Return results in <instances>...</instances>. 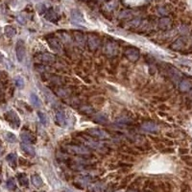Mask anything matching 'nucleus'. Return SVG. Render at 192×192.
Instances as JSON below:
<instances>
[{
    "mask_svg": "<svg viewBox=\"0 0 192 192\" xmlns=\"http://www.w3.org/2000/svg\"><path fill=\"white\" fill-rule=\"evenodd\" d=\"M65 150L67 152L68 154L71 155H90V151L87 149V147L83 146V145H73V144H69L66 145L65 147Z\"/></svg>",
    "mask_w": 192,
    "mask_h": 192,
    "instance_id": "nucleus-1",
    "label": "nucleus"
},
{
    "mask_svg": "<svg viewBox=\"0 0 192 192\" xmlns=\"http://www.w3.org/2000/svg\"><path fill=\"white\" fill-rule=\"evenodd\" d=\"M4 117H5V119L10 123V125L14 127V129H17L19 125H20V119H19L18 115L16 114V111H9L4 114Z\"/></svg>",
    "mask_w": 192,
    "mask_h": 192,
    "instance_id": "nucleus-2",
    "label": "nucleus"
},
{
    "mask_svg": "<svg viewBox=\"0 0 192 192\" xmlns=\"http://www.w3.org/2000/svg\"><path fill=\"white\" fill-rule=\"evenodd\" d=\"M70 20L72 24L78 25V26H82L86 24V20L83 17V14L80 11H78V10H72L71 11Z\"/></svg>",
    "mask_w": 192,
    "mask_h": 192,
    "instance_id": "nucleus-3",
    "label": "nucleus"
},
{
    "mask_svg": "<svg viewBox=\"0 0 192 192\" xmlns=\"http://www.w3.org/2000/svg\"><path fill=\"white\" fill-rule=\"evenodd\" d=\"M25 43L22 41V39H19V41L17 42L16 45V54H17V59L18 62H22L24 57H25Z\"/></svg>",
    "mask_w": 192,
    "mask_h": 192,
    "instance_id": "nucleus-4",
    "label": "nucleus"
},
{
    "mask_svg": "<svg viewBox=\"0 0 192 192\" xmlns=\"http://www.w3.org/2000/svg\"><path fill=\"white\" fill-rule=\"evenodd\" d=\"M35 60L41 63H53L55 62V56L50 53H41L35 57Z\"/></svg>",
    "mask_w": 192,
    "mask_h": 192,
    "instance_id": "nucleus-5",
    "label": "nucleus"
},
{
    "mask_svg": "<svg viewBox=\"0 0 192 192\" xmlns=\"http://www.w3.org/2000/svg\"><path fill=\"white\" fill-rule=\"evenodd\" d=\"M87 133L90 134V136L97 137V139H108L109 137V135H108V133L103 131L101 129H97V128H92V129H90L87 131Z\"/></svg>",
    "mask_w": 192,
    "mask_h": 192,
    "instance_id": "nucleus-6",
    "label": "nucleus"
},
{
    "mask_svg": "<svg viewBox=\"0 0 192 192\" xmlns=\"http://www.w3.org/2000/svg\"><path fill=\"white\" fill-rule=\"evenodd\" d=\"M125 56L132 62H136L139 59V51L136 48H128L125 51Z\"/></svg>",
    "mask_w": 192,
    "mask_h": 192,
    "instance_id": "nucleus-7",
    "label": "nucleus"
},
{
    "mask_svg": "<svg viewBox=\"0 0 192 192\" xmlns=\"http://www.w3.org/2000/svg\"><path fill=\"white\" fill-rule=\"evenodd\" d=\"M104 52L107 56L109 57H114L116 56L117 54V46L116 44L114 42H109L106 44L105 49H104Z\"/></svg>",
    "mask_w": 192,
    "mask_h": 192,
    "instance_id": "nucleus-8",
    "label": "nucleus"
},
{
    "mask_svg": "<svg viewBox=\"0 0 192 192\" xmlns=\"http://www.w3.org/2000/svg\"><path fill=\"white\" fill-rule=\"evenodd\" d=\"M100 45V38L95 35H90L88 37V46L91 50H95Z\"/></svg>",
    "mask_w": 192,
    "mask_h": 192,
    "instance_id": "nucleus-9",
    "label": "nucleus"
},
{
    "mask_svg": "<svg viewBox=\"0 0 192 192\" xmlns=\"http://www.w3.org/2000/svg\"><path fill=\"white\" fill-rule=\"evenodd\" d=\"M142 130L148 133H155L159 131V127L156 125L153 122H144L143 124L141 125Z\"/></svg>",
    "mask_w": 192,
    "mask_h": 192,
    "instance_id": "nucleus-10",
    "label": "nucleus"
},
{
    "mask_svg": "<svg viewBox=\"0 0 192 192\" xmlns=\"http://www.w3.org/2000/svg\"><path fill=\"white\" fill-rule=\"evenodd\" d=\"M55 120L57 122V124L61 127H65L66 125V116L65 114V112L62 111H58L55 115Z\"/></svg>",
    "mask_w": 192,
    "mask_h": 192,
    "instance_id": "nucleus-11",
    "label": "nucleus"
},
{
    "mask_svg": "<svg viewBox=\"0 0 192 192\" xmlns=\"http://www.w3.org/2000/svg\"><path fill=\"white\" fill-rule=\"evenodd\" d=\"M20 139H21V140L23 141V143H27V144L34 143V142L36 141L35 139H34V136L30 134V133H28V132H23V133H21Z\"/></svg>",
    "mask_w": 192,
    "mask_h": 192,
    "instance_id": "nucleus-12",
    "label": "nucleus"
},
{
    "mask_svg": "<svg viewBox=\"0 0 192 192\" xmlns=\"http://www.w3.org/2000/svg\"><path fill=\"white\" fill-rule=\"evenodd\" d=\"M47 41H48V44H49V46H50V48H52V50L56 51V52H60L62 50L61 43L59 42L58 39L52 38L50 39H48Z\"/></svg>",
    "mask_w": 192,
    "mask_h": 192,
    "instance_id": "nucleus-13",
    "label": "nucleus"
},
{
    "mask_svg": "<svg viewBox=\"0 0 192 192\" xmlns=\"http://www.w3.org/2000/svg\"><path fill=\"white\" fill-rule=\"evenodd\" d=\"M45 18L51 22H57L59 19V17H58L57 13L54 11L53 9H49L45 13Z\"/></svg>",
    "mask_w": 192,
    "mask_h": 192,
    "instance_id": "nucleus-14",
    "label": "nucleus"
},
{
    "mask_svg": "<svg viewBox=\"0 0 192 192\" xmlns=\"http://www.w3.org/2000/svg\"><path fill=\"white\" fill-rule=\"evenodd\" d=\"M20 147H21V149L25 152L26 154L28 155H30L32 157H34L36 155V152H35V149H34V147L31 145V144H27V143H22L20 144Z\"/></svg>",
    "mask_w": 192,
    "mask_h": 192,
    "instance_id": "nucleus-15",
    "label": "nucleus"
},
{
    "mask_svg": "<svg viewBox=\"0 0 192 192\" xmlns=\"http://www.w3.org/2000/svg\"><path fill=\"white\" fill-rule=\"evenodd\" d=\"M74 39L80 45H84L86 41V36L81 32H74Z\"/></svg>",
    "mask_w": 192,
    "mask_h": 192,
    "instance_id": "nucleus-16",
    "label": "nucleus"
},
{
    "mask_svg": "<svg viewBox=\"0 0 192 192\" xmlns=\"http://www.w3.org/2000/svg\"><path fill=\"white\" fill-rule=\"evenodd\" d=\"M17 180H18L19 184H20L21 186H24V187H26V186H28L29 181H28L27 176H26L25 174H24V173L18 174V175H17Z\"/></svg>",
    "mask_w": 192,
    "mask_h": 192,
    "instance_id": "nucleus-17",
    "label": "nucleus"
},
{
    "mask_svg": "<svg viewBox=\"0 0 192 192\" xmlns=\"http://www.w3.org/2000/svg\"><path fill=\"white\" fill-rule=\"evenodd\" d=\"M31 181H32V184L36 186V187H41V186L43 184V181L42 179L39 177L38 175H33L32 178H31Z\"/></svg>",
    "mask_w": 192,
    "mask_h": 192,
    "instance_id": "nucleus-18",
    "label": "nucleus"
},
{
    "mask_svg": "<svg viewBox=\"0 0 192 192\" xmlns=\"http://www.w3.org/2000/svg\"><path fill=\"white\" fill-rule=\"evenodd\" d=\"M6 160L9 162V164L13 166V167H16L17 166V155L14 154V153H11L9 154L7 157H6Z\"/></svg>",
    "mask_w": 192,
    "mask_h": 192,
    "instance_id": "nucleus-19",
    "label": "nucleus"
},
{
    "mask_svg": "<svg viewBox=\"0 0 192 192\" xmlns=\"http://www.w3.org/2000/svg\"><path fill=\"white\" fill-rule=\"evenodd\" d=\"M4 33L8 38H13V37H14V35H16L17 31H16V29H14V27L8 25V26H6L4 28Z\"/></svg>",
    "mask_w": 192,
    "mask_h": 192,
    "instance_id": "nucleus-20",
    "label": "nucleus"
},
{
    "mask_svg": "<svg viewBox=\"0 0 192 192\" xmlns=\"http://www.w3.org/2000/svg\"><path fill=\"white\" fill-rule=\"evenodd\" d=\"M30 99H31V102L32 104L35 106L36 108H39L41 106V99L38 98V96L37 94H35V93H31L30 95Z\"/></svg>",
    "mask_w": 192,
    "mask_h": 192,
    "instance_id": "nucleus-21",
    "label": "nucleus"
},
{
    "mask_svg": "<svg viewBox=\"0 0 192 192\" xmlns=\"http://www.w3.org/2000/svg\"><path fill=\"white\" fill-rule=\"evenodd\" d=\"M4 137L8 142H10V143H14V142H17V136H14L13 133L6 132V134L4 135Z\"/></svg>",
    "mask_w": 192,
    "mask_h": 192,
    "instance_id": "nucleus-22",
    "label": "nucleus"
},
{
    "mask_svg": "<svg viewBox=\"0 0 192 192\" xmlns=\"http://www.w3.org/2000/svg\"><path fill=\"white\" fill-rule=\"evenodd\" d=\"M6 185H7V187L8 189L10 190H14L17 188V184H16V181H14V180L13 178H10L8 181H7V183H6Z\"/></svg>",
    "mask_w": 192,
    "mask_h": 192,
    "instance_id": "nucleus-23",
    "label": "nucleus"
},
{
    "mask_svg": "<svg viewBox=\"0 0 192 192\" xmlns=\"http://www.w3.org/2000/svg\"><path fill=\"white\" fill-rule=\"evenodd\" d=\"M94 121L97 123H101V124H104V123L108 122V118L103 115V114H98L95 118H94Z\"/></svg>",
    "mask_w": 192,
    "mask_h": 192,
    "instance_id": "nucleus-24",
    "label": "nucleus"
},
{
    "mask_svg": "<svg viewBox=\"0 0 192 192\" xmlns=\"http://www.w3.org/2000/svg\"><path fill=\"white\" fill-rule=\"evenodd\" d=\"M38 119L41 121V124H43V125L47 124V117H46L45 114H43L41 111H38Z\"/></svg>",
    "mask_w": 192,
    "mask_h": 192,
    "instance_id": "nucleus-25",
    "label": "nucleus"
},
{
    "mask_svg": "<svg viewBox=\"0 0 192 192\" xmlns=\"http://www.w3.org/2000/svg\"><path fill=\"white\" fill-rule=\"evenodd\" d=\"M14 82H16V86L18 88H23L25 86V82H24V79L22 77H17Z\"/></svg>",
    "mask_w": 192,
    "mask_h": 192,
    "instance_id": "nucleus-26",
    "label": "nucleus"
},
{
    "mask_svg": "<svg viewBox=\"0 0 192 192\" xmlns=\"http://www.w3.org/2000/svg\"><path fill=\"white\" fill-rule=\"evenodd\" d=\"M169 19L168 18H161L160 20V27L161 28H165V26L169 25Z\"/></svg>",
    "mask_w": 192,
    "mask_h": 192,
    "instance_id": "nucleus-27",
    "label": "nucleus"
},
{
    "mask_svg": "<svg viewBox=\"0 0 192 192\" xmlns=\"http://www.w3.org/2000/svg\"><path fill=\"white\" fill-rule=\"evenodd\" d=\"M60 37L63 39V41H65L66 42H69V41H70V38H69V36L68 35H66V34H63V33H61L60 34Z\"/></svg>",
    "mask_w": 192,
    "mask_h": 192,
    "instance_id": "nucleus-28",
    "label": "nucleus"
},
{
    "mask_svg": "<svg viewBox=\"0 0 192 192\" xmlns=\"http://www.w3.org/2000/svg\"><path fill=\"white\" fill-rule=\"evenodd\" d=\"M17 20L19 23H20V24H22V25H24V24L26 23V19L24 18L22 16H18V17H17Z\"/></svg>",
    "mask_w": 192,
    "mask_h": 192,
    "instance_id": "nucleus-29",
    "label": "nucleus"
},
{
    "mask_svg": "<svg viewBox=\"0 0 192 192\" xmlns=\"http://www.w3.org/2000/svg\"><path fill=\"white\" fill-rule=\"evenodd\" d=\"M128 192H136V191H135V190H129Z\"/></svg>",
    "mask_w": 192,
    "mask_h": 192,
    "instance_id": "nucleus-30",
    "label": "nucleus"
},
{
    "mask_svg": "<svg viewBox=\"0 0 192 192\" xmlns=\"http://www.w3.org/2000/svg\"><path fill=\"white\" fill-rule=\"evenodd\" d=\"M0 153H1V145H0Z\"/></svg>",
    "mask_w": 192,
    "mask_h": 192,
    "instance_id": "nucleus-31",
    "label": "nucleus"
}]
</instances>
